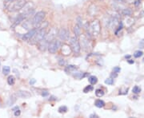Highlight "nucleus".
<instances>
[{"instance_id":"1","label":"nucleus","mask_w":144,"mask_h":118,"mask_svg":"<svg viewBox=\"0 0 144 118\" xmlns=\"http://www.w3.org/2000/svg\"><path fill=\"white\" fill-rule=\"evenodd\" d=\"M26 4L25 0H12V1H7L4 6L9 11L14 12L21 10Z\"/></svg>"},{"instance_id":"2","label":"nucleus","mask_w":144,"mask_h":118,"mask_svg":"<svg viewBox=\"0 0 144 118\" xmlns=\"http://www.w3.org/2000/svg\"><path fill=\"white\" fill-rule=\"evenodd\" d=\"M100 23L98 20H95V21L92 22L90 26H89V30L88 32L89 34H91L94 37H97L98 35L100 33Z\"/></svg>"},{"instance_id":"3","label":"nucleus","mask_w":144,"mask_h":118,"mask_svg":"<svg viewBox=\"0 0 144 118\" xmlns=\"http://www.w3.org/2000/svg\"><path fill=\"white\" fill-rule=\"evenodd\" d=\"M46 34H47V30H46V28H39V30H38L36 34H34V37L30 39L32 44L34 43H39L42 39H43L45 38Z\"/></svg>"},{"instance_id":"4","label":"nucleus","mask_w":144,"mask_h":118,"mask_svg":"<svg viewBox=\"0 0 144 118\" xmlns=\"http://www.w3.org/2000/svg\"><path fill=\"white\" fill-rule=\"evenodd\" d=\"M45 15H46V13L44 11H39L35 14L32 20V24L34 27L35 28L38 27L42 23V22L43 21V19L45 18Z\"/></svg>"},{"instance_id":"5","label":"nucleus","mask_w":144,"mask_h":118,"mask_svg":"<svg viewBox=\"0 0 144 118\" xmlns=\"http://www.w3.org/2000/svg\"><path fill=\"white\" fill-rule=\"evenodd\" d=\"M70 49L75 54H79L80 51V44L77 37H72L70 39Z\"/></svg>"},{"instance_id":"6","label":"nucleus","mask_w":144,"mask_h":118,"mask_svg":"<svg viewBox=\"0 0 144 118\" xmlns=\"http://www.w3.org/2000/svg\"><path fill=\"white\" fill-rule=\"evenodd\" d=\"M61 45L60 41L53 39L52 41H50V42L48 45V50L50 54H55L59 50V47Z\"/></svg>"},{"instance_id":"7","label":"nucleus","mask_w":144,"mask_h":118,"mask_svg":"<svg viewBox=\"0 0 144 118\" xmlns=\"http://www.w3.org/2000/svg\"><path fill=\"white\" fill-rule=\"evenodd\" d=\"M32 12H33V11H28V12H25V13H23V14H19V17H18V18H16V20L14 21V24L11 26V27H12V28H14L15 27H17L18 25H19L22 22H23L26 18H27L29 17V15L31 14Z\"/></svg>"},{"instance_id":"8","label":"nucleus","mask_w":144,"mask_h":118,"mask_svg":"<svg viewBox=\"0 0 144 118\" xmlns=\"http://www.w3.org/2000/svg\"><path fill=\"white\" fill-rule=\"evenodd\" d=\"M58 36L61 40L66 41L69 38L70 36V32L68 30H66L65 28H62L59 30V31L58 32Z\"/></svg>"},{"instance_id":"9","label":"nucleus","mask_w":144,"mask_h":118,"mask_svg":"<svg viewBox=\"0 0 144 118\" xmlns=\"http://www.w3.org/2000/svg\"><path fill=\"white\" fill-rule=\"evenodd\" d=\"M37 31H38L37 28H34V29H32V30H29L27 33H26V34H24L23 35L22 39L23 41H27H27H30V39H31L34 37V34H36V32H37Z\"/></svg>"},{"instance_id":"10","label":"nucleus","mask_w":144,"mask_h":118,"mask_svg":"<svg viewBox=\"0 0 144 118\" xmlns=\"http://www.w3.org/2000/svg\"><path fill=\"white\" fill-rule=\"evenodd\" d=\"M16 95L21 98H29V97H31V94H30L29 92L27 91H23V90H19L18 91V93H16Z\"/></svg>"},{"instance_id":"11","label":"nucleus","mask_w":144,"mask_h":118,"mask_svg":"<svg viewBox=\"0 0 144 118\" xmlns=\"http://www.w3.org/2000/svg\"><path fill=\"white\" fill-rule=\"evenodd\" d=\"M81 44H82V47H83L85 50L88 49V47H89L88 39H86L84 36H82L81 37Z\"/></svg>"},{"instance_id":"12","label":"nucleus","mask_w":144,"mask_h":118,"mask_svg":"<svg viewBox=\"0 0 144 118\" xmlns=\"http://www.w3.org/2000/svg\"><path fill=\"white\" fill-rule=\"evenodd\" d=\"M77 69V66L75 65H68L65 68V72L66 73H71V72H74Z\"/></svg>"},{"instance_id":"13","label":"nucleus","mask_w":144,"mask_h":118,"mask_svg":"<svg viewBox=\"0 0 144 118\" xmlns=\"http://www.w3.org/2000/svg\"><path fill=\"white\" fill-rule=\"evenodd\" d=\"M74 32H75V37H79L80 34H81V27L78 24H75V27H74Z\"/></svg>"},{"instance_id":"14","label":"nucleus","mask_w":144,"mask_h":118,"mask_svg":"<svg viewBox=\"0 0 144 118\" xmlns=\"http://www.w3.org/2000/svg\"><path fill=\"white\" fill-rule=\"evenodd\" d=\"M62 51H63V54L68 55L70 53V47H69V45H63V49H62Z\"/></svg>"},{"instance_id":"15","label":"nucleus","mask_w":144,"mask_h":118,"mask_svg":"<svg viewBox=\"0 0 144 118\" xmlns=\"http://www.w3.org/2000/svg\"><path fill=\"white\" fill-rule=\"evenodd\" d=\"M87 74H88L87 73H83V72H78V73H76V74L74 75V77H75V78L80 80V79H82V78H85V77H86Z\"/></svg>"},{"instance_id":"16","label":"nucleus","mask_w":144,"mask_h":118,"mask_svg":"<svg viewBox=\"0 0 144 118\" xmlns=\"http://www.w3.org/2000/svg\"><path fill=\"white\" fill-rule=\"evenodd\" d=\"M16 100H17V98H16V95H15V94L11 95V97H10L9 100H8V101H7V105H8L9 106H11V105H14V102L16 101Z\"/></svg>"},{"instance_id":"17","label":"nucleus","mask_w":144,"mask_h":118,"mask_svg":"<svg viewBox=\"0 0 144 118\" xmlns=\"http://www.w3.org/2000/svg\"><path fill=\"white\" fill-rule=\"evenodd\" d=\"M95 105L97 108H103L105 106V102L102 100H97L95 103Z\"/></svg>"},{"instance_id":"18","label":"nucleus","mask_w":144,"mask_h":118,"mask_svg":"<svg viewBox=\"0 0 144 118\" xmlns=\"http://www.w3.org/2000/svg\"><path fill=\"white\" fill-rule=\"evenodd\" d=\"M88 81H89V82L91 84V85H95L98 82V78H97V77L95 76H91L90 78H88Z\"/></svg>"},{"instance_id":"19","label":"nucleus","mask_w":144,"mask_h":118,"mask_svg":"<svg viewBox=\"0 0 144 118\" xmlns=\"http://www.w3.org/2000/svg\"><path fill=\"white\" fill-rule=\"evenodd\" d=\"M7 83L9 85H13L15 83V78L14 76H9L7 78Z\"/></svg>"},{"instance_id":"20","label":"nucleus","mask_w":144,"mask_h":118,"mask_svg":"<svg viewBox=\"0 0 144 118\" xmlns=\"http://www.w3.org/2000/svg\"><path fill=\"white\" fill-rule=\"evenodd\" d=\"M95 95L98 97H102V96L104 95V92L102 89H98L95 90Z\"/></svg>"},{"instance_id":"21","label":"nucleus","mask_w":144,"mask_h":118,"mask_svg":"<svg viewBox=\"0 0 144 118\" xmlns=\"http://www.w3.org/2000/svg\"><path fill=\"white\" fill-rule=\"evenodd\" d=\"M10 71H11V69H10L9 66L6 65V66H3V74L4 75H8L9 73H10Z\"/></svg>"},{"instance_id":"22","label":"nucleus","mask_w":144,"mask_h":118,"mask_svg":"<svg viewBox=\"0 0 144 118\" xmlns=\"http://www.w3.org/2000/svg\"><path fill=\"white\" fill-rule=\"evenodd\" d=\"M93 89H94V87H93V85H91V84L90 85H87L86 87H85L84 89H83V92L85 93H89V92L92 91Z\"/></svg>"},{"instance_id":"23","label":"nucleus","mask_w":144,"mask_h":118,"mask_svg":"<svg viewBox=\"0 0 144 118\" xmlns=\"http://www.w3.org/2000/svg\"><path fill=\"white\" fill-rule=\"evenodd\" d=\"M143 54V52L141 50H137L135 52V54H134V57H135V58H140L142 57Z\"/></svg>"},{"instance_id":"24","label":"nucleus","mask_w":144,"mask_h":118,"mask_svg":"<svg viewBox=\"0 0 144 118\" xmlns=\"http://www.w3.org/2000/svg\"><path fill=\"white\" fill-rule=\"evenodd\" d=\"M140 91H141V89H140L138 86H137V85H135V86L133 88V89H132V92H133L134 93H135V94L139 93H140Z\"/></svg>"},{"instance_id":"25","label":"nucleus","mask_w":144,"mask_h":118,"mask_svg":"<svg viewBox=\"0 0 144 118\" xmlns=\"http://www.w3.org/2000/svg\"><path fill=\"white\" fill-rule=\"evenodd\" d=\"M66 111H67V107L66 106H61L59 108V112L60 113H64Z\"/></svg>"},{"instance_id":"26","label":"nucleus","mask_w":144,"mask_h":118,"mask_svg":"<svg viewBox=\"0 0 144 118\" xmlns=\"http://www.w3.org/2000/svg\"><path fill=\"white\" fill-rule=\"evenodd\" d=\"M122 14L124 15H131V10H129V9H125V10H123V11H122Z\"/></svg>"},{"instance_id":"27","label":"nucleus","mask_w":144,"mask_h":118,"mask_svg":"<svg viewBox=\"0 0 144 118\" xmlns=\"http://www.w3.org/2000/svg\"><path fill=\"white\" fill-rule=\"evenodd\" d=\"M105 83L106 84V85H113V83H114V81H113V79L112 78H108V79H106V81H105Z\"/></svg>"},{"instance_id":"28","label":"nucleus","mask_w":144,"mask_h":118,"mask_svg":"<svg viewBox=\"0 0 144 118\" xmlns=\"http://www.w3.org/2000/svg\"><path fill=\"white\" fill-rule=\"evenodd\" d=\"M76 24H78L79 27H82V18H81L80 17L77 18V22H76Z\"/></svg>"},{"instance_id":"29","label":"nucleus","mask_w":144,"mask_h":118,"mask_svg":"<svg viewBox=\"0 0 144 118\" xmlns=\"http://www.w3.org/2000/svg\"><path fill=\"white\" fill-rule=\"evenodd\" d=\"M20 114H21V112H20L19 109L14 111V116H20Z\"/></svg>"},{"instance_id":"30","label":"nucleus","mask_w":144,"mask_h":118,"mask_svg":"<svg viewBox=\"0 0 144 118\" xmlns=\"http://www.w3.org/2000/svg\"><path fill=\"white\" fill-rule=\"evenodd\" d=\"M59 64L60 65L63 66V65H64L66 64V61H65L63 59H60V60H59Z\"/></svg>"},{"instance_id":"31","label":"nucleus","mask_w":144,"mask_h":118,"mask_svg":"<svg viewBox=\"0 0 144 118\" xmlns=\"http://www.w3.org/2000/svg\"><path fill=\"white\" fill-rule=\"evenodd\" d=\"M121 71V69H120V67H118V66H117V67H115L114 68V72H115V73H119V72Z\"/></svg>"},{"instance_id":"32","label":"nucleus","mask_w":144,"mask_h":118,"mask_svg":"<svg viewBox=\"0 0 144 118\" xmlns=\"http://www.w3.org/2000/svg\"><path fill=\"white\" fill-rule=\"evenodd\" d=\"M48 95H49V93L47 91H43V93H42L43 97H47Z\"/></svg>"},{"instance_id":"33","label":"nucleus","mask_w":144,"mask_h":118,"mask_svg":"<svg viewBox=\"0 0 144 118\" xmlns=\"http://www.w3.org/2000/svg\"><path fill=\"white\" fill-rule=\"evenodd\" d=\"M122 29V22H120V26H119V29H118V30H117V31L115 32V34H118V32H119V30H121Z\"/></svg>"},{"instance_id":"34","label":"nucleus","mask_w":144,"mask_h":118,"mask_svg":"<svg viewBox=\"0 0 144 118\" xmlns=\"http://www.w3.org/2000/svg\"><path fill=\"white\" fill-rule=\"evenodd\" d=\"M139 46H140L141 48H144V39L142 40L141 42H139Z\"/></svg>"},{"instance_id":"35","label":"nucleus","mask_w":144,"mask_h":118,"mask_svg":"<svg viewBox=\"0 0 144 118\" xmlns=\"http://www.w3.org/2000/svg\"><path fill=\"white\" fill-rule=\"evenodd\" d=\"M90 117H91V118H94V117L98 118V117H99V116L96 115L95 113H93V114H91V115H90Z\"/></svg>"},{"instance_id":"36","label":"nucleus","mask_w":144,"mask_h":118,"mask_svg":"<svg viewBox=\"0 0 144 118\" xmlns=\"http://www.w3.org/2000/svg\"><path fill=\"white\" fill-rule=\"evenodd\" d=\"M35 79H30V85H34V83H35Z\"/></svg>"},{"instance_id":"37","label":"nucleus","mask_w":144,"mask_h":118,"mask_svg":"<svg viewBox=\"0 0 144 118\" xmlns=\"http://www.w3.org/2000/svg\"><path fill=\"white\" fill-rule=\"evenodd\" d=\"M128 63H129V64H134V63H135V61H134L133 60H131V59H129V60H128Z\"/></svg>"},{"instance_id":"38","label":"nucleus","mask_w":144,"mask_h":118,"mask_svg":"<svg viewBox=\"0 0 144 118\" xmlns=\"http://www.w3.org/2000/svg\"><path fill=\"white\" fill-rule=\"evenodd\" d=\"M56 100V97H50V98L49 99V101H55Z\"/></svg>"},{"instance_id":"39","label":"nucleus","mask_w":144,"mask_h":118,"mask_svg":"<svg viewBox=\"0 0 144 118\" xmlns=\"http://www.w3.org/2000/svg\"><path fill=\"white\" fill-rule=\"evenodd\" d=\"M138 4H140V1H138V0H137V1L135 2V6H138Z\"/></svg>"},{"instance_id":"40","label":"nucleus","mask_w":144,"mask_h":118,"mask_svg":"<svg viewBox=\"0 0 144 118\" xmlns=\"http://www.w3.org/2000/svg\"><path fill=\"white\" fill-rule=\"evenodd\" d=\"M125 58H126L127 59H129V58H131V56H130V55H127V56H126V57H125Z\"/></svg>"},{"instance_id":"41","label":"nucleus","mask_w":144,"mask_h":118,"mask_svg":"<svg viewBox=\"0 0 144 118\" xmlns=\"http://www.w3.org/2000/svg\"><path fill=\"white\" fill-rule=\"evenodd\" d=\"M16 109H19V107H15V108H14V109H13V111H15Z\"/></svg>"},{"instance_id":"42","label":"nucleus","mask_w":144,"mask_h":118,"mask_svg":"<svg viewBox=\"0 0 144 118\" xmlns=\"http://www.w3.org/2000/svg\"><path fill=\"white\" fill-rule=\"evenodd\" d=\"M143 62H144V58H143Z\"/></svg>"}]
</instances>
